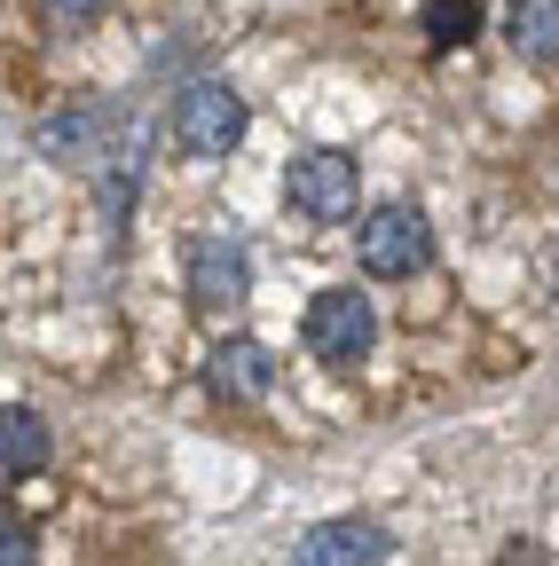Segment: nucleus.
<instances>
[{
  "label": "nucleus",
  "instance_id": "1",
  "mask_svg": "<svg viewBox=\"0 0 559 566\" xmlns=\"http://www.w3.org/2000/svg\"><path fill=\"white\" fill-rule=\"evenodd\" d=\"M174 142H182L189 158H229L237 142H245V95L221 87V80L182 87V103H174Z\"/></svg>",
  "mask_w": 559,
  "mask_h": 566
},
{
  "label": "nucleus",
  "instance_id": "2",
  "mask_svg": "<svg viewBox=\"0 0 559 566\" xmlns=\"http://www.w3.org/2000/svg\"><path fill=\"white\" fill-rule=\"evenodd\" d=\"M355 197H363V174H355V158L346 150H308L292 174H284V205L300 212V221H346L355 212Z\"/></svg>",
  "mask_w": 559,
  "mask_h": 566
},
{
  "label": "nucleus",
  "instance_id": "3",
  "mask_svg": "<svg viewBox=\"0 0 559 566\" xmlns=\"http://www.w3.org/2000/svg\"><path fill=\"white\" fill-rule=\"evenodd\" d=\"M355 252L371 275H417L434 260V229H426V212L417 205H379L371 221L355 229Z\"/></svg>",
  "mask_w": 559,
  "mask_h": 566
},
{
  "label": "nucleus",
  "instance_id": "4",
  "mask_svg": "<svg viewBox=\"0 0 559 566\" xmlns=\"http://www.w3.org/2000/svg\"><path fill=\"white\" fill-rule=\"evenodd\" d=\"M308 346L323 354V363H363V354L379 346V307L363 300V292H315V307H308Z\"/></svg>",
  "mask_w": 559,
  "mask_h": 566
},
{
  "label": "nucleus",
  "instance_id": "5",
  "mask_svg": "<svg viewBox=\"0 0 559 566\" xmlns=\"http://www.w3.org/2000/svg\"><path fill=\"white\" fill-rule=\"evenodd\" d=\"M32 150L48 166H103L111 158V111L103 103H72V111H48L32 126Z\"/></svg>",
  "mask_w": 559,
  "mask_h": 566
},
{
  "label": "nucleus",
  "instance_id": "6",
  "mask_svg": "<svg viewBox=\"0 0 559 566\" xmlns=\"http://www.w3.org/2000/svg\"><path fill=\"white\" fill-rule=\"evenodd\" d=\"M245 292H252L245 244H237V237H197V244H189V300H197L205 315H229V307H245Z\"/></svg>",
  "mask_w": 559,
  "mask_h": 566
},
{
  "label": "nucleus",
  "instance_id": "7",
  "mask_svg": "<svg viewBox=\"0 0 559 566\" xmlns=\"http://www.w3.org/2000/svg\"><path fill=\"white\" fill-rule=\"evenodd\" d=\"M386 551H394V535L379 520H323V527L300 535L292 566H379Z\"/></svg>",
  "mask_w": 559,
  "mask_h": 566
},
{
  "label": "nucleus",
  "instance_id": "8",
  "mask_svg": "<svg viewBox=\"0 0 559 566\" xmlns=\"http://www.w3.org/2000/svg\"><path fill=\"white\" fill-rule=\"evenodd\" d=\"M205 386L221 401H260L276 386V354L260 338H229V346H214V363H205Z\"/></svg>",
  "mask_w": 559,
  "mask_h": 566
},
{
  "label": "nucleus",
  "instance_id": "9",
  "mask_svg": "<svg viewBox=\"0 0 559 566\" xmlns=\"http://www.w3.org/2000/svg\"><path fill=\"white\" fill-rule=\"evenodd\" d=\"M48 417L40 409H0V480H32L48 464Z\"/></svg>",
  "mask_w": 559,
  "mask_h": 566
},
{
  "label": "nucleus",
  "instance_id": "10",
  "mask_svg": "<svg viewBox=\"0 0 559 566\" xmlns=\"http://www.w3.org/2000/svg\"><path fill=\"white\" fill-rule=\"evenodd\" d=\"M505 40L528 63H551L559 55V0H513V9H505Z\"/></svg>",
  "mask_w": 559,
  "mask_h": 566
},
{
  "label": "nucleus",
  "instance_id": "11",
  "mask_svg": "<svg viewBox=\"0 0 559 566\" xmlns=\"http://www.w3.org/2000/svg\"><path fill=\"white\" fill-rule=\"evenodd\" d=\"M480 32V9H473V0H426V40L434 48H465Z\"/></svg>",
  "mask_w": 559,
  "mask_h": 566
},
{
  "label": "nucleus",
  "instance_id": "12",
  "mask_svg": "<svg viewBox=\"0 0 559 566\" xmlns=\"http://www.w3.org/2000/svg\"><path fill=\"white\" fill-rule=\"evenodd\" d=\"M0 566H40V543L24 520H0Z\"/></svg>",
  "mask_w": 559,
  "mask_h": 566
},
{
  "label": "nucleus",
  "instance_id": "13",
  "mask_svg": "<svg viewBox=\"0 0 559 566\" xmlns=\"http://www.w3.org/2000/svg\"><path fill=\"white\" fill-rule=\"evenodd\" d=\"M48 9H55L63 24H95V17H103V0H48Z\"/></svg>",
  "mask_w": 559,
  "mask_h": 566
},
{
  "label": "nucleus",
  "instance_id": "14",
  "mask_svg": "<svg viewBox=\"0 0 559 566\" xmlns=\"http://www.w3.org/2000/svg\"><path fill=\"white\" fill-rule=\"evenodd\" d=\"M505 566H536V558H528V551H513V558H505Z\"/></svg>",
  "mask_w": 559,
  "mask_h": 566
}]
</instances>
